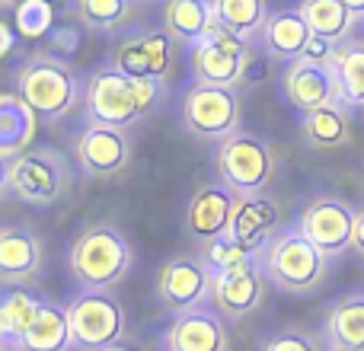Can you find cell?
Returning <instances> with one entry per match:
<instances>
[{
    "label": "cell",
    "mask_w": 364,
    "mask_h": 351,
    "mask_svg": "<svg viewBox=\"0 0 364 351\" xmlns=\"http://www.w3.org/2000/svg\"><path fill=\"white\" fill-rule=\"evenodd\" d=\"M77 170L58 147H29L4 160L0 188L4 195L32 207H55L70 195Z\"/></svg>",
    "instance_id": "3957f363"
},
{
    "label": "cell",
    "mask_w": 364,
    "mask_h": 351,
    "mask_svg": "<svg viewBox=\"0 0 364 351\" xmlns=\"http://www.w3.org/2000/svg\"><path fill=\"white\" fill-rule=\"evenodd\" d=\"M352 249L358 252V259H364V211H358V220H355V239Z\"/></svg>",
    "instance_id": "e575fe53"
},
{
    "label": "cell",
    "mask_w": 364,
    "mask_h": 351,
    "mask_svg": "<svg viewBox=\"0 0 364 351\" xmlns=\"http://www.w3.org/2000/svg\"><path fill=\"white\" fill-rule=\"evenodd\" d=\"M262 351H326V348H320L316 339H310V335L294 333V329H284V333L272 335Z\"/></svg>",
    "instance_id": "d6a6232c"
},
{
    "label": "cell",
    "mask_w": 364,
    "mask_h": 351,
    "mask_svg": "<svg viewBox=\"0 0 364 351\" xmlns=\"http://www.w3.org/2000/svg\"><path fill=\"white\" fill-rule=\"evenodd\" d=\"M166 351H227L230 333H227V316L214 303L188 310L173 316L170 329L164 335Z\"/></svg>",
    "instance_id": "9a60e30c"
},
{
    "label": "cell",
    "mask_w": 364,
    "mask_h": 351,
    "mask_svg": "<svg viewBox=\"0 0 364 351\" xmlns=\"http://www.w3.org/2000/svg\"><path fill=\"white\" fill-rule=\"evenodd\" d=\"M342 4L348 6V13H352L355 19H364V0H342Z\"/></svg>",
    "instance_id": "d590c367"
},
{
    "label": "cell",
    "mask_w": 364,
    "mask_h": 351,
    "mask_svg": "<svg viewBox=\"0 0 364 351\" xmlns=\"http://www.w3.org/2000/svg\"><path fill=\"white\" fill-rule=\"evenodd\" d=\"M192 77L195 83H211V87H233L243 83L252 61V48L246 38L214 26L198 45H192Z\"/></svg>",
    "instance_id": "9c48e42d"
},
{
    "label": "cell",
    "mask_w": 364,
    "mask_h": 351,
    "mask_svg": "<svg viewBox=\"0 0 364 351\" xmlns=\"http://www.w3.org/2000/svg\"><path fill=\"white\" fill-rule=\"evenodd\" d=\"M106 351H132V348H128V345H122V342H119V345H112V348H106Z\"/></svg>",
    "instance_id": "f35d334b"
},
{
    "label": "cell",
    "mask_w": 364,
    "mask_h": 351,
    "mask_svg": "<svg viewBox=\"0 0 364 351\" xmlns=\"http://www.w3.org/2000/svg\"><path fill=\"white\" fill-rule=\"evenodd\" d=\"M282 93L301 115L336 102L339 99V83H336L333 64L329 61H310V58H297V61L284 64Z\"/></svg>",
    "instance_id": "5bb4252c"
},
{
    "label": "cell",
    "mask_w": 364,
    "mask_h": 351,
    "mask_svg": "<svg viewBox=\"0 0 364 351\" xmlns=\"http://www.w3.org/2000/svg\"><path fill=\"white\" fill-rule=\"evenodd\" d=\"M227 233L250 252L262 256L265 246L278 237V207L262 195H240Z\"/></svg>",
    "instance_id": "d6986e66"
},
{
    "label": "cell",
    "mask_w": 364,
    "mask_h": 351,
    "mask_svg": "<svg viewBox=\"0 0 364 351\" xmlns=\"http://www.w3.org/2000/svg\"><path fill=\"white\" fill-rule=\"evenodd\" d=\"M262 291H265L262 259L252 256V259H246V262L214 275L211 303L227 320H243V316H250L252 310L262 303Z\"/></svg>",
    "instance_id": "2e32d148"
},
{
    "label": "cell",
    "mask_w": 364,
    "mask_h": 351,
    "mask_svg": "<svg viewBox=\"0 0 364 351\" xmlns=\"http://www.w3.org/2000/svg\"><path fill=\"white\" fill-rule=\"evenodd\" d=\"M310 38H314V32H310V26L304 23L301 10H275V13H269V19H265L256 45L272 58V61L291 64V61H297V58H304Z\"/></svg>",
    "instance_id": "ffe728a7"
},
{
    "label": "cell",
    "mask_w": 364,
    "mask_h": 351,
    "mask_svg": "<svg viewBox=\"0 0 364 351\" xmlns=\"http://www.w3.org/2000/svg\"><path fill=\"white\" fill-rule=\"evenodd\" d=\"M164 80H134V77L115 70L112 64H102L87 77V93H83L87 125L128 131L144 119H151L164 106Z\"/></svg>",
    "instance_id": "6da1fadb"
},
{
    "label": "cell",
    "mask_w": 364,
    "mask_h": 351,
    "mask_svg": "<svg viewBox=\"0 0 364 351\" xmlns=\"http://www.w3.org/2000/svg\"><path fill=\"white\" fill-rule=\"evenodd\" d=\"M45 4H48V6H55V10H58V6H61V4H74V0H45Z\"/></svg>",
    "instance_id": "8d00e7d4"
},
{
    "label": "cell",
    "mask_w": 364,
    "mask_h": 351,
    "mask_svg": "<svg viewBox=\"0 0 364 351\" xmlns=\"http://www.w3.org/2000/svg\"><path fill=\"white\" fill-rule=\"evenodd\" d=\"M0 351H10V348H4V345H0Z\"/></svg>",
    "instance_id": "ab89813d"
},
{
    "label": "cell",
    "mask_w": 364,
    "mask_h": 351,
    "mask_svg": "<svg viewBox=\"0 0 364 351\" xmlns=\"http://www.w3.org/2000/svg\"><path fill=\"white\" fill-rule=\"evenodd\" d=\"M297 10H301L304 23L310 26V32L326 38L329 45H342L348 38H355V23L358 19L348 13V6L342 0H301Z\"/></svg>",
    "instance_id": "484cf974"
},
{
    "label": "cell",
    "mask_w": 364,
    "mask_h": 351,
    "mask_svg": "<svg viewBox=\"0 0 364 351\" xmlns=\"http://www.w3.org/2000/svg\"><path fill=\"white\" fill-rule=\"evenodd\" d=\"M4 348H10V351H74L68 307L45 301L38 320L32 323L13 345H4Z\"/></svg>",
    "instance_id": "603a6c76"
},
{
    "label": "cell",
    "mask_w": 364,
    "mask_h": 351,
    "mask_svg": "<svg viewBox=\"0 0 364 351\" xmlns=\"http://www.w3.org/2000/svg\"><path fill=\"white\" fill-rule=\"evenodd\" d=\"M301 138L310 151H339L352 141V109L346 102H329L301 119Z\"/></svg>",
    "instance_id": "7402d4cb"
},
{
    "label": "cell",
    "mask_w": 364,
    "mask_h": 351,
    "mask_svg": "<svg viewBox=\"0 0 364 351\" xmlns=\"http://www.w3.org/2000/svg\"><path fill=\"white\" fill-rule=\"evenodd\" d=\"M51 10L45 0H19L16 4V26L26 38H38L51 29Z\"/></svg>",
    "instance_id": "1f68e13d"
},
{
    "label": "cell",
    "mask_w": 364,
    "mask_h": 351,
    "mask_svg": "<svg viewBox=\"0 0 364 351\" xmlns=\"http://www.w3.org/2000/svg\"><path fill=\"white\" fill-rule=\"evenodd\" d=\"M42 271V243L23 224H6L0 230V281L29 284Z\"/></svg>",
    "instance_id": "ac0fdd59"
},
{
    "label": "cell",
    "mask_w": 364,
    "mask_h": 351,
    "mask_svg": "<svg viewBox=\"0 0 364 351\" xmlns=\"http://www.w3.org/2000/svg\"><path fill=\"white\" fill-rule=\"evenodd\" d=\"M68 320L77 351H106L125 339V310L109 291H80L68 303Z\"/></svg>",
    "instance_id": "ba28073f"
},
{
    "label": "cell",
    "mask_w": 364,
    "mask_h": 351,
    "mask_svg": "<svg viewBox=\"0 0 364 351\" xmlns=\"http://www.w3.org/2000/svg\"><path fill=\"white\" fill-rule=\"evenodd\" d=\"M13 93L42 122H61L83 99L87 83H80L74 64L68 58H61L58 51H29L16 64Z\"/></svg>",
    "instance_id": "7a4b0ae2"
},
{
    "label": "cell",
    "mask_w": 364,
    "mask_h": 351,
    "mask_svg": "<svg viewBox=\"0 0 364 351\" xmlns=\"http://www.w3.org/2000/svg\"><path fill=\"white\" fill-rule=\"evenodd\" d=\"M214 4L211 0H166L164 4V29L176 45H198L214 29Z\"/></svg>",
    "instance_id": "cb8c5ba5"
},
{
    "label": "cell",
    "mask_w": 364,
    "mask_h": 351,
    "mask_svg": "<svg viewBox=\"0 0 364 351\" xmlns=\"http://www.w3.org/2000/svg\"><path fill=\"white\" fill-rule=\"evenodd\" d=\"M326 351H364V294H346L326 310L323 320Z\"/></svg>",
    "instance_id": "44dd1931"
},
{
    "label": "cell",
    "mask_w": 364,
    "mask_h": 351,
    "mask_svg": "<svg viewBox=\"0 0 364 351\" xmlns=\"http://www.w3.org/2000/svg\"><path fill=\"white\" fill-rule=\"evenodd\" d=\"M173 42L166 29L157 26H138V29L122 32V38L112 48V64L115 70L134 77V80H170L173 74Z\"/></svg>",
    "instance_id": "30bf717a"
},
{
    "label": "cell",
    "mask_w": 364,
    "mask_h": 351,
    "mask_svg": "<svg viewBox=\"0 0 364 351\" xmlns=\"http://www.w3.org/2000/svg\"><path fill=\"white\" fill-rule=\"evenodd\" d=\"M19 0H0V6H4V10H10V6H16Z\"/></svg>",
    "instance_id": "74e56055"
},
{
    "label": "cell",
    "mask_w": 364,
    "mask_h": 351,
    "mask_svg": "<svg viewBox=\"0 0 364 351\" xmlns=\"http://www.w3.org/2000/svg\"><path fill=\"white\" fill-rule=\"evenodd\" d=\"M36 122L38 115L16 93L0 96V160H13L16 153L29 151L36 138Z\"/></svg>",
    "instance_id": "d4e9b609"
},
{
    "label": "cell",
    "mask_w": 364,
    "mask_h": 351,
    "mask_svg": "<svg viewBox=\"0 0 364 351\" xmlns=\"http://www.w3.org/2000/svg\"><path fill=\"white\" fill-rule=\"evenodd\" d=\"M333 51H336V45H329L326 38L314 36L307 45V51H304V58H310V61H333Z\"/></svg>",
    "instance_id": "836d02e7"
},
{
    "label": "cell",
    "mask_w": 364,
    "mask_h": 351,
    "mask_svg": "<svg viewBox=\"0 0 364 351\" xmlns=\"http://www.w3.org/2000/svg\"><path fill=\"white\" fill-rule=\"evenodd\" d=\"M237 198L240 195L233 192V188H227L220 179L201 182V185L195 188L192 201H188L186 230L205 246L220 239L230 230V217H233V207H237Z\"/></svg>",
    "instance_id": "e0dca14e"
},
{
    "label": "cell",
    "mask_w": 364,
    "mask_h": 351,
    "mask_svg": "<svg viewBox=\"0 0 364 351\" xmlns=\"http://www.w3.org/2000/svg\"><path fill=\"white\" fill-rule=\"evenodd\" d=\"M252 256H256V252H250L246 246H240L230 233H224L220 239H214V243L205 246V262H208V269H211L214 275H218V271L233 269V265L246 262V259H252Z\"/></svg>",
    "instance_id": "4dcf8cb0"
},
{
    "label": "cell",
    "mask_w": 364,
    "mask_h": 351,
    "mask_svg": "<svg viewBox=\"0 0 364 351\" xmlns=\"http://www.w3.org/2000/svg\"><path fill=\"white\" fill-rule=\"evenodd\" d=\"M214 4V23L233 36L256 42L269 19V4L265 0H211Z\"/></svg>",
    "instance_id": "f1b7e54d"
},
{
    "label": "cell",
    "mask_w": 364,
    "mask_h": 351,
    "mask_svg": "<svg viewBox=\"0 0 364 351\" xmlns=\"http://www.w3.org/2000/svg\"><path fill=\"white\" fill-rule=\"evenodd\" d=\"M259 259H262L265 278H269L278 291L297 294V297L320 288L323 275H326V265H329V259L297 230V224L278 233V237L265 246V252Z\"/></svg>",
    "instance_id": "5b68a950"
},
{
    "label": "cell",
    "mask_w": 364,
    "mask_h": 351,
    "mask_svg": "<svg viewBox=\"0 0 364 351\" xmlns=\"http://www.w3.org/2000/svg\"><path fill=\"white\" fill-rule=\"evenodd\" d=\"M218 179L237 195H262L275 173V157L256 131H233L214 153Z\"/></svg>",
    "instance_id": "8992f818"
},
{
    "label": "cell",
    "mask_w": 364,
    "mask_h": 351,
    "mask_svg": "<svg viewBox=\"0 0 364 351\" xmlns=\"http://www.w3.org/2000/svg\"><path fill=\"white\" fill-rule=\"evenodd\" d=\"M243 102L233 87H211V83H192L182 96V128L192 138L214 144L227 141L233 131H240Z\"/></svg>",
    "instance_id": "52a82bcc"
},
{
    "label": "cell",
    "mask_w": 364,
    "mask_h": 351,
    "mask_svg": "<svg viewBox=\"0 0 364 351\" xmlns=\"http://www.w3.org/2000/svg\"><path fill=\"white\" fill-rule=\"evenodd\" d=\"M74 157H77V170L87 176V179L109 182V179H115V176L128 173L134 147H132L128 131L87 125L74 144Z\"/></svg>",
    "instance_id": "4fadbf2b"
},
{
    "label": "cell",
    "mask_w": 364,
    "mask_h": 351,
    "mask_svg": "<svg viewBox=\"0 0 364 351\" xmlns=\"http://www.w3.org/2000/svg\"><path fill=\"white\" fill-rule=\"evenodd\" d=\"M333 70L339 83V102L348 109H364V38H348L336 45Z\"/></svg>",
    "instance_id": "83f0119b"
},
{
    "label": "cell",
    "mask_w": 364,
    "mask_h": 351,
    "mask_svg": "<svg viewBox=\"0 0 364 351\" xmlns=\"http://www.w3.org/2000/svg\"><path fill=\"white\" fill-rule=\"evenodd\" d=\"M134 0H74V16L83 29L96 36H115L128 26Z\"/></svg>",
    "instance_id": "f546056e"
},
{
    "label": "cell",
    "mask_w": 364,
    "mask_h": 351,
    "mask_svg": "<svg viewBox=\"0 0 364 351\" xmlns=\"http://www.w3.org/2000/svg\"><path fill=\"white\" fill-rule=\"evenodd\" d=\"M355 220L358 214L333 195H316L297 217V230L316 246L326 259H339L342 252L352 249L355 239Z\"/></svg>",
    "instance_id": "7c38bea8"
},
{
    "label": "cell",
    "mask_w": 364,
    "mask_h": 351,
    "mask_svg": "<svg viewBox=\"0 0 364 351\" xmlns=\"http://www.w3.org/2000/svg\"><path fill=\"white\" fill-rule=\"evenodd\" d=\"M154 294L173 316L188 313L211 301L214 271L208 269L205 256H173L154 275Z\"/></svg>",
    "instance_id": "8fae6325"
},
{
    "label": "cell",
    "mask_w": 364,
    "mask_h": 351,
    "mask_svg": "<svg viewBox=\"0 0 364 351\" xmlns=\"http://www.w3.org/2000/svg\"><path fill=\"white\" fill-rule=\"evenodd\" d=\"M70 275L83 291H112L132 275L134 246L109 220L90 224L70 243Z\"/></svg>",
    "instance_id": "277c9868"
},
{
    "label": "cell",
    "mask_w": 364,
    "mask_h": 351,
    "mask_svg": "<svg viewBox=\"0 0 364 351\" xmlns=\"http://www.w3.org/2000/svg\"><path fill=\"white\" fill-rule=\"evenodd\" d=\"M45 301L26 284H6L0 297V345H13L38 320Z\"/></svg>",
    "instance_id": "4316f807"
}]
</instances>
